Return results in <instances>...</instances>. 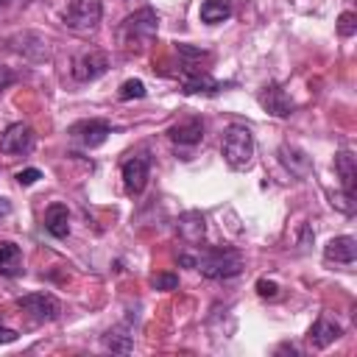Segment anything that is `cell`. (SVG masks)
I'll use <instances>...</instances> for the list:
<instances>
[{
	"mask_svg": "<svg viewBox=\"0 0 357 357\" xmlns=\"http://www.w3.org/2000/svg\"><path fill=\"white\" fill-rule=\"evenodd\" d=\"M220 153L226 159V165L231 170H243L251 165V156H254V134L248 126H229L226 134H223V142H220Z\"/></svg>",
	"mask_w": 357,
	"mask_h": 357,
	"instance_id": "6da1fadb",
	"label": "cell"
},
{
	"mask_svg": "<svg viewBox=\"0 0 357 357\" xmlns=\"http://www.w3.org/2000/svg\"><path fill=\"white\" fill-rule=\"evenodd\" d=\"M195 268L206 279H231L243 271V257L234 248H209L201 259H195Z\"/></svg>",
	"mask_w": 357,
	"mask_h": 357,
	"instance_id": "7a4b0ae2",
	"label": "cell"
},
{
	"mask_svg": "<svg viewBox=\"0 0 357 357\" xmlns=\"http://www.w3.org/2000/svg\"><path fill=\"white\" fill-rule=\"evenodd\" d=\"M156 28H159L156 11L153 8H139V11H134V14H128L123 20V25H120V42L128 45V47H134V45L139 47L142 42L153 39Z\"/></svg>",
	"mask_w": 357,
	"mask_h": 357,
	"instance_id": "3957f363",
	"label": "cell"
},
{
	"mask_svg": "<svg viewBox=\"0 0 357 357\" xmlns=\"http://www.w3.org/2000/svg\"><path fill=\"white\" fill-rule=\"evenodd\" d=\"M100 14H103L100 0H73L64 11V22H67V28H73L78 33H89L98 28Z\"/></svg>",
	"mask_w": 357,
	"mask_h": 357,
	"instance_id": "277c9868",
	"label": "cell"
},
{
	"mask_svg": "<svg viewBox=\"0 0 357 357\" xmlns=\"http://www.w3.org/2000/svg\"><path fill=\"white\" fill-rule=\"evenodd\" d=\"M106 70H109V56L103 50H86V53L75 56V61H73V78L81 84L100 78Z\"/></svg>",
	"mask_w": 357,
	"mask_h": 357,
	"instance_id": "5b68a950",
	"label": "cell"
},
{
	"mask_svg": "<svg viewBox=\"0 0 357 357\" xmlns=\"http://www.w3.org/2000/svg\"><path fill=\"white\" fill-rule=\"evenodd\" d=\"M33 131H31V126H25V123H11L3 134H0V151L3 153H11V156H22V153H28L31 148H33Z\"/></svg>",
	"mask_w": 357,
	"mask_h": 357,
	"instance_id": "8992f818",
	"label": "cell"
},
{
	"mask_svg": "<svg viewBox=\"0 0 357 357\" xmlns=\"http://www.w3.org/2000/svg\"><path fill=\"white\" fill-rule=\"evenodd\" d=\"M148 173H151V159L145 153L139 156H131L123 162V184H126V192L128 195H139L148 184Z\"/></svg>",
	"mask_w": 357,
	"mask_h": 357,
	"instance_id": "52a82bcc",
	"label": "cell"
},
{
	"mask_svg": "<svg viewBox=\"0 0 357 357\" xmlns=\"http://www.w3.org/2000/svg\"><path fill=\"white\" fill-rule=\"evenodd\" d=\"M17 304L25 312H31L33 318H39V321H56L59 312H61L56 296H50V293H28V296H20Z\"/></svg>",
	"mask_w": 357,
	"mask_h": 357,
	"instance_id": "ba28073f",
	"label": "cell"
},
{
	"mask_svg": "<svg viewBox=\"0 0 357 357\" xmlns=\"http://www.w3.org/2000/svg\"><path fill=\"white\" fill-rule=\"evenodd\" d=\"M257 100H259V106H262L268 114H273V117H287V114L293 112V100H290V95H287L279 84L262 86L259 95H257Z\"/></svg>",
	"mask_w": 357,
	"mask_h": 357,
	"instance_id": "9c48e42d",
	"label": "cell"
},
{
	"mask_svg": "<svg viewBox=\"0 0 357 357\" xmlns=\"http://www.w3.org/2000/svg\"><path fill=\"white\" fill-rule=\"evenodd\" d=\"M70 134L78 137L84 148H98V145H103L106 137L112 134V126H109L106 120H84V123H75V126L70 128Z\"/></svg>",
	"mask_w": 357,
	"mask_h": 357,
	"instance_id": "30bf717a",
	"label": "cell"
},
{
	"mask_svg": "<svg viewBox=\"0 0 357 357\" xmlns=\"http://www.w3.org/2000/svg\"><path fill=\"white\" fill-rule=\"evenodd\" d=\"M181 86H184V92H187V95H195V92L215 95V92H220V89H223V84H220V81H215L209 73L195 70V67H190V64H187V70H184Z\"/></svg>",
	"mask_w": 357,
	"mask_h": 357,
	"instance_id": "8fae6325",
	"label": "cell"
},
{
	"mask_svg": "<svg viewBox=\"0 0 357 357\" xmlns=\"http://www.w3.org/2000/svg\"><path fill=\"white\" fill-rule=\"evenodd\" d=\"M324 257L329 262H340V265H351L357 259V240L351 234H340V237H332L324 248Z\"/></svg>",
	"mask_w": 357,
	"mask_h": 357,
	"instance_id": "7c38bea8",
	"label": "cell"
},
{
	"mask_svg": "<svg viewBox=\"0 0 357 357\" xmlns=\"http://www.w3.org/2000/svg\"><path fill=\"white\" fill-rule=\"evenodd\" d=\"M167 137H170L176 145H198L201 137H204V123H201V117L178 120L176 126H170Z\"/></svg>",
	"mask_w": 357,
	"mask_h": 357,
	"instance_id": "4fadbf2b",
	"label": "cell"
},
{
	"mask_svg": "<svg viewBox=\"0 0 357 357\" xmlns=\"http://www.w3.org/2000/svg\"><path fill=\"white\" fill-rule=\"evenodd\" d=\"M178 234H181V240L184 243H190V245H198L201 240H204V234H206V220H204V215L201 212H184L181 218H178Z\"/></svg>",
	"mask_w": 357,
	"mask_h": 357,
	"instance_id": "5bb4252c",
	"label": "cell"
},
{
	"mask_svg": "<svg viewBox=\"0 0 357 357\" xmlns=\"http://www.w3.org/2000/svg\"><path fill=\"white\" fill-rule=\"evenodd\" d=\"M337 337H340V326H337L335 321H329V318H318V321L310 326V332H307V340H310V346H315V349H326V346H332Z\"/></svg>",
	"mask_w": 357,
	"mask_h": 357,
	"instance_id": "9a60e30c",
	"label": "cell"
},
{
	"mask_svg": "<svg viewBox=\"0 0 357 357\" xmlns=\"http://www.w3.org/2000/svg\"><path fill=\"white\" fill-rule=\"evenodd\" d=\"M45 229L56 240H64L70 234V212H67L64 204H50L47 206V212H45Z\"/></svg>",
	"mask_w": 357,
	"mask_h": 357,
	"instance_id": "2e32d148",
	"label": "cell"
},
{
	"mask_svg": "<svg viewBox=\"0 0 357 357\" xmlns=\"http://www.w3.org/2000/svg\"><path fill=\"white\" fill-rule=\"evenodd\" d=\"M335 173L340 176V184H343V192L354 195V184H357V165H354V156L349 151H340L335 156Z\"/></svg>",
	"mask_w": 357,
	"mask_h": 357,
	"instance_id": "e0dca14e",
	"label": "cell"
},
{
	"mask_svg": "<svg viewBox=\"0 0 357 357\" xmlns=\"http://www.w3.org/2000/svg\"><path fill=\"white\" fill-rule=\"evenodd\" d=\"M22 271V254L11 240H0V273L17 276Z\"/></svg>",
	"mask_w": 357,
	"mask_h": 357,
	"instance_id": "ac0fdd59",
	"label": "cell"
},
{
	"mask_svg": "<svg viewBox=\"0 0 357 357\" xmlns=\"http://www.w3.org/2000/svg\"><path fill=\"white\" fill-rule=\"evenodd\" d=\"M279 159H282V165H284L290 173H296V176H304V173L310 170V156H307L304 151L293 148V145H282V148H279Z\"/></svg>",
	"mask_w": 357,
	"mask_h": 357,
	"instance_id": "d6986e66",
	"label": "cell"
},
{
	"mask_svg": "<svg viewBox=\"0 0 357 357\" xmlns=\"http://www.w3.org/2000/svg\"><path fill=\"white\" fill-rule=\"evenodd\" d=\"M231 17V3L229 0H204L201 3V20L206 25H218Z\"/></svg>",
	"mask_w": 357,
	"mask_h": 357,
	"instance_id": "ffe728a7",
	"label": "cell"
},
{
	"mask_svg": "<svg viewBox=\"0 0 357 357\" xmlns=\"http://www.w3.org/2000/svg\"><path fill=\"white\" fill-rule=\"evenodd\" d=\"M103 349H109V351H120V354H128V351L134 349V343H131V335L109 332V335H103Z\"/></svg>",
	"mask_w": 357,
	"mask_h": 357,
	"instance_id": "44dd1931",
	"label": "cell"
},
{
	"mask_svg": "<svg viewBox=\"0 0 357 357\" xmlns=\"http://www.w3.org/2000/svg\"><path fill=\"white\" fill-rule=\"evenodd\" d=\"M120 100H131V98H145V84L139 78H128L120 84Z\"/></svg>",
	"mask_w": 357,
	"mask_h": 357,
	"instance_id": "7402d4cb",
	"label": "cell"
},
{
	"mask_svg": "<svg viewBox=\"0 0 357 357\" xmlns=\"http://www.w3.org/2000/svg\"><path fill=\"white\" fill-rule=\"evenodd\" d=\"M337 33L346 36V39L357 33V17H354L351 11H343V14L337 17Z\"/></svg>",
	"mask_w": 357,
	"mask_h": 357,
	"instance_id": "603a6c76",
	"label": "cell"
},
{
	"mask_svg": "<svg viewBox=\"0 0 357 357\" xmlns=\"http://www.w3.org/2000/svg\"><path fill=\"white\" fill-rule=\"evenodd\" d=\"M151 284L156 290H173V287H178V276L176 273H159V276L151 279Z\"/></svg>",
	"mask_w": 357,
	"mask_h": 357,
	"instance_id": "cb8c5ba5",
	"label": "cell"
},
{
	"mask_svg": "<svg viewBox=\"0 0 357 357\" xmlns=\"http://www.w3.org/2000/svg\"><path fill=\"white\" fill-rule=\"evenodd\" d=\"M36 178H42V173L36 167H25V170L17 173V184H22V187H31Z\"/></svg>",
	"mask_w": 357,
	"mask_h": 357,
	"instance_id": "d4e9b609",
	"label": "cell"
},
{
	"mask_svg": "<svg viewBox=\"0 0 357 357\" xmlns=\"http://www.w3.org/2000/svg\"><path fill=\"white\" fill-rule=\"evenodd\" d=\"M257 293H259L262 298H273V296L279 293V284L271 282V279H259V282H257Z\"/></svg>",
	"mask_w": 357,
	"mask_h": 357,
	"instance_id": "484cf974",
	"label": "cell"
},
{
	"mask_svg": "<svg viewBox=\"0 0 357 357\" xmlns=\"http://www.w3.org/2000/svg\"><path fill=\"white\" fill-rule=\"evenodd\" d=\"M14 78H17V75H14V70H11V67H6V64H0V92H3V89H8V86L14 84Z\"/></svg>",
	"mask_w": 357,
	"mask_h": 357,
	"instance_id": "4316f807",
	"label": "cell"
},
{
	"mask_svg": "<svg viewBox=\"0 0 357 357\" xmlns=\"http://www.w3.org/2000/svg\"><path fill=\"white\" fill-rule=\"evenodd\" d=\"M17 337H20V335H17L14 329H8V326H0V346H3V343H14Z\"/></svg>",
	"mask_w": 357,
	"mask_h": 357,
	"instance_id": "83f0119b",
	"label": "cell"
},
{
	"mask_svg": "<svg viewBox=\"0 0 357 357\" xmlns=\"http://www.w3.org/2000/svg\"><path fill=\"white\" fill-rule=\"evenodd\" d=\"M8 212H11V204H8L6 198H0V218H6Z\"/></svg>",
	"mask_w": 357,
	"mask_h": 357,
	"instance_id": "f1b7e54d",
	"label": "cell"
},
{
	"mask_svg": "<svg viewBox=\"0 0 357 357\" xmlns=\"http://www.w3.org/2000/svg\"><path fill=\"white\" fill-rule=\"evenodd\" d=\"M3 3H6V0H0V6H3Z\"/></svg>",
	"mask_w": 357,
	"mask_h": 357,
	"instance_id": "f546056e",
	"label": "cell"
}]
</instances>
